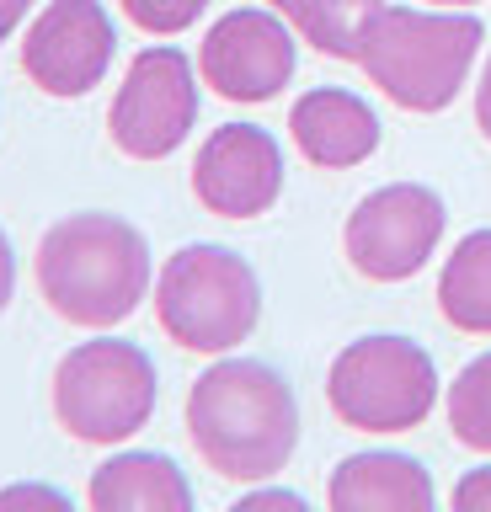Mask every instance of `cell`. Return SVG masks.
I'll return each mask as SVG.
<instances>
[{
	"label": "cell",
	"instance_id": "cell-20",
	"mask_svg": "<svg viewBox=\"0 0 491 512\" xmlns=\"http://www.w3.org/2000/svg\"><path fill=\"white\" fill-rule=\"evenodd\" d=\"M257 507H289V512H305V496H294V491H246L241 502H235V512H257Z\"/></svg>",
	"mask_w": 491,
	"mask_h": 512
},
{
	"label": "cell",
	"instance_id": "cell-3",
	"mask_svg": "<svg viewBox=\"0 0 491 512\" xmlns=\"http://www.w3.org/2000/svg\"><path fill=\"white\" fill-rule=\"evenodd\" d=\"M486 43L481 16L470 11H417L385 6L363 38V75L406 112H443L470 80V64Z\"/></svg>",
	"mask_w": 491,
	"mask_h": 512
},
{
	"label": "cell",
	"instance_id": "cell-23",
	"mask_svg": "<svg viewBox=\"0 0 491 512\" xmlns=\"http://www.w3.org/2000/svg\"><path fill=\"white\" fill-rule=\"evenodd\" d=\"M475 123H481V134L491 139V59L481 70V86H475Z\"/></svg>",
	"mask_w": 491,
	"mask_h": 512
},
{
	"label": "cell",
	"instance_id": "cell-2",
	"mask_svg": "<svg viewBox=\"0 0 491 512\" xmlns=\"http://www.w3.org/2000/svg\"><path fill=\"white\" fill-rule=\"evenodd\" d=\"M33 272L59 320L107 331L150 294V246L118 214H70L38 240Z\"/></svg>",
	"mask_w": 491,
	"mask_h": 512
},
{
	"label": "cell",
	"instance_id": "cell-17",
	"mask_svg": "<svg viewBox=\"0 0 491 512\" xmlns=\"http://www.w3.org/2000/svg\"><path fill=\"white\" fill-rule=\"evenodd\" d=\"M449 427L465 448L491 454V352L470 358L454 374V384H449Z\"/></svg>",
	"mask_w": 491,
	"mask_h": 512
},
{
	"label": "cell",
	"instance_id": "cell-15",
	"mask_svg": "<svg viewBox=\"0 0 491 512\" xmlns=\"http://www.w3.org/2000/svg\"><path fill=\"white\" fill-rule=\"evenodd\" d=\"M438 310L454 331L491 336V230H470L438 272Z\"/></svg>",
	"mask_w": 491,
	"mask_h": 512
},
{
	"label": "cell",
	"instance_id": "cell-7",
	"mask_svg": "<svg viewBox=\"0 0 491 512\" xmlns=\"http://www.w3.org/2000/svg\"><path fill=\"white\" fill-rule=\"evenodd\" d=\"M113 144L129 160H166L177 155L187 134L198 128V75L193 59L171 43H155L145 54H134L129 75L113 96L107 112Z\"/></svg>",
	"mask_w": 491,
	"mask_h": 512
},
{
	"label": "cell",
	"instance_id": "cell-12",
	"mask_svg": "<svg viewBox=\"0 0 491 512\" xmlns=\"http://www.w3.org/2000/svg\"><path fill=\"white\" fill-rule=\"evenodd\" d=\"M289 134L299 155L321 171H347L363 166L379 150V118L363 96L342 86H315L289 107Z\"/></svg>",
	"mask_w": 491,
	"mask_h": 512
},
{
	"label": "cell",
	"instance_id": "cell-11",
	"mask_svg": "<svg viewBox=\"0 0 491 512\" xmlns=\"http://www.w3.org/2000/svg\"><path fill=\"white\" fill-rule=\"evenodd\" d=\"M283 192V150L257 123H225L198 144L193 198L219 219H257Z\"/></svg>",
	"mask_w": 491,
	"mask_h": 512
},
{
	"label": "cell",
	"instance_id": "cell-21",
	"mask_svg": "<svg viewBox=\"0 0 491 512\" xmlns=\"http://www.w3.org/2000/svg\"><path fill=\"white\" fill-rule=\"evenodd\" d=\"M11 502H49V507H70V496H65V491H49V486H11V491H0V507H11Z\"/></svg>",
	"mask_w": 491,
	"mask_h": 512
},
{
	"label": "cell",
	"instance_id": "cell-13",
	"mask_svg": "<svg viewBox=\"0 0 491 512\" xmlns=\"http://www.w3.org/2000/svg\"><path fill=\"white\" fill-rule=\"evenodd\" d=\"M326 502L337 512H427L438 502L433 475L411 454L369 448V454H347L331 470Z\"/></svg>",
	"mask_w": 491,
	"mask_h": 512
},
{
	"label": "cell",
	"instance_id": "cell-8",
	"mask_svg": "<svg viewBox=\"0 0 491 512\" xmlns=\"http://www.w3.org/2000/svg\"><path fill=\"white\" fill-rule=\"evenodd\" d=\"M443 198L422 182H390L374 187L342 230V251L358 278L369 283H406L427 267V256L443 240Z\"/></svg>",
	"mask_w": 491,
	"mask_h": 512
},
{
	"label": "cell",
	"instance_id": "cell-22",
	"mask_svg": "<svg viewBox=\"0 0 491 512\" xmlns=\"http://www.w3.org/2000/svg\"><path fill=\"white\" fill-rule=\"evenodd\" d=\"M11 294H17V251H11L6 230H0V315H6Z\"/></svg>",
	"mask_w": 491,
	"mask_h": 512
},
{
	"label": "cell",
	"instance_id": "cell-9",
	"mask_svg": "<svg viewBox=\"0 0 491 512\" xmlns=\"http://www.w3.org/2000/svg\"><path fill=\"white\" fill-rule=\"evenodd\" d=\"M294 27L278 11L235 6L203 32L198 75L225 102H273L294 80Z\"/></svg>",
	"mask_w": 491,
	"mask_h": 512
},
{
	"label": "cell",
	"instance_id": "cell-6",
	"mask_svg": "<svg viewBox=\"0 0 491 512\" xmlns=\"http://www.w3.org/2000/svg\"><path fill=\"white\" fill-rule=\"evenodd\" d=\"M326 400L353 432H411L438 406V368L411 336H363L337 352Z\"/></svg>",
	"mask_w": 491,
	"mask_h": 512
},
{
	"label": "cell",
	"instance_id": "cell-18",
	"mask_svg": "<svg viewBox=\"0 0 491 512\" xmlns=\"http://www.w3.org/2000/svg\"><path fill=\"white\" fill-rule=\"evenodd\" d=\"M118 6L134 27H145L150 38H177V32H187L203 11H209V0H118Z\"/></svg>",
	"mask_w": 491,
	"mask_h": 512
},
{
	"label": "cell",
	"instance_id": "cell-4",
	"mask_svg": "<svg viewBox=\"0 0 491 512\" xmlns=\"http://www.w3.org/2000/svg\"><path fill=\"white\" fill-rule=\"evenodd\" d=\"M155 320L187 352H230L262 320V283L230 246H182L155 278Z\"/></svg>",
	"mask_w": 491,
	"mask_h": 512
},
{
	"label": "cell",
	"instance_id": "cell-10",
	"mask_svg": "<svg viewBox=\"0 0 491 512\" xmlns=\"http://www.w3.org/2000/svg\"><path fill=\"white\" fill-rule=\"evenodd\" d=\"M113 16L102 0H49L22 38V70L43 96H86L113 70Z\"/></svg>",
	"mask_w": 491,
	"mask_h": 512
},
{
	"label": "cell",
	"instance_id": "cell-1",
	"mask_svg": "<svg viewBox=\"0 0 491 512\" xmlns=\"http://www.w3.org/2000/svg\"><path fill=\"white\" fill-rule=\"evenodd\" d=\"M187 438L219 480H273L299 448V400L273 363L225 358L187 390Z\"/></svg>",
	"mask_w": 491,
	"mask_h": 512
},
{
	"label": "cell",
	"instance_id": "cell-14",
	"mask_svg": "<svg viewBox=\"0 0 491 512\" xmlns=\"http://www.w3.org/2000/svg\"><path fill=\"white\" fill-rule=\"evenodd\" d=\"M86 502L97 512H187L193 486H187V475L177 470L171 454L134 448V454H113L91 470Z\"/></svg>",
	"mask_w": 491,
	"mask_h": 512
},
{
	"label": "cell",
	"instance_id": "cell-19",
	"mask_svg": "<svg viewBox=\"0 0 491 512\" xmlns=\"http://www.w3.org/2000/svg\"><path fill=\"white\" fill-rule=\"evenodd\" d=\"M449 502H454L459 512H491V464H481V470H465V475H459Z\"/></svg>",
	"mask_w": 491,
	"mask_h": 512
},
{
	"label": "cell",
	"instance_id": "cell-16",
	"mask_svg": "<svg viewBox=\"0 0 491 512\" xmlns=\"http://www.w3.org/2000/svg\"><path fill=\"white\" fill-rule=\"evenodd\" d=\"M273 11L315 48V54L358 64L363 38H369L374 16L385 11V0H273Z\"/></svg>",
	"mask_w": 491,
	"mask_h": 512
},
{
	"label": "cell",
	"instance_id": "cell-5",
	"mask_svg": "<svg viewBox=\"0 0 491 512\" xmlns=\"http://www.w3.org/2000/svg\"><path fill=\"white\" fill-rule=\"evenodd\" d=\"M155 363L139 342H81L70 347L54 368V416L70 438L113 448L129 443L139 427L155 416Z\"/></svg>",
	"mask_w": 491,
	"mask_h": 512
},
{
	"label": "cell",
	"instance_id": "cell-24",
	"mask_svg": "<svg viewBox=\"0 0 491 512\" xmlns=\"http://www.w3.org/2000/svg\"><path fill=\"white\" fill-rule=\"evenodd\" d=\"M27 6H33V0H0V43H6L11 32L22 27V16H27Z\"/></svg>",
	"mask_w": 491,
	"mask_h": 512
},
{
	"label": "cell",
	"instance_id": "cell-25",
	"mask_svg": "<svg viewBox=\"0 0 491 512\" xmlns=\"http://www.w3.org/2000/svg\"><path fill=\"white\" fill-rule=\"evenodd\" d=\"M433 6H443V11H465V6H475V0H433Z\"/></svg>",
	"mask_w": 491,
	"mask_h": 512
}]
</instances>
